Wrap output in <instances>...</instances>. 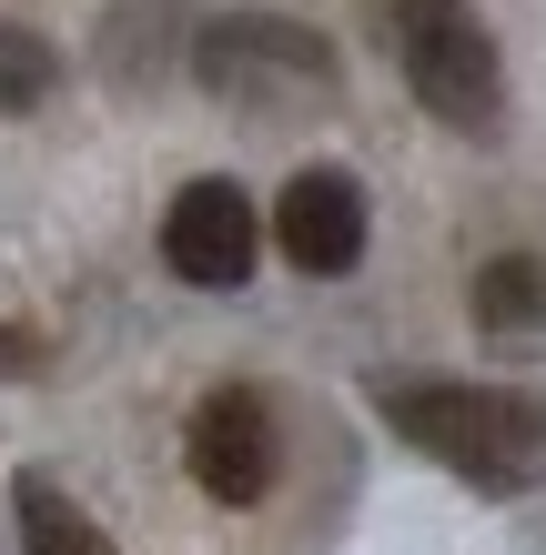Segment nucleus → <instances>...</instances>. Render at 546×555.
I'll use <instances>...</instances> for the list:
<instances>
[{
    "label": "nucleus",
    "mask_w": 546,
    "mask_h": 555,
    "mask_svg": "<svg viewBox=\"0 0 546 555\" xmlns=\"http://www.w3.org/2000/svg\"><path fill=\"white\" fill-rule=\"evenodd\" d=\"M374 414L395 424L415 454H435L475 495H526L546 475V395L526 384H456V374H384Z\"/></svg>",
    "instance_id": "obj_1"
},
{
    "label": "nucleus",
    "mask_w": 546,
    "mask_h": 555,
    "mask_svg": "<svg viewBox=\"0 0 546 555\" xmlns=\"http://www.w3.org/2000/svg\"><path fill=\"white\" fill-rule=\"evenodd\" d=\"M384 51H395L405 91L426 102L445 132H475L486 142L506 121V61H496V30L475 21V0H365Z\"/></svg>",
    "instance_id": "obj_2"
},
{
    "label": "nucleus",
    "mask_w": 546,
    "mask_h": 555,
    "mask_svg": "<svg viewBox=\"0 0 546 555\" xmlns=\"http://www.w3.org/2000/svg\"><path fill=\"white\" fill-rule=\"evenodd\" d=\"M182 72L233 112H304V102H334L344 91V61L325 30L283 21V11H213L192 21L182 41Z\"/></svg>",
    "instance_id": "obj_3"
},
{
    "label": "nucleus",
    "mask_w": 546,
    "mask_h": 555,
    "mask_svg": "<svg viewBox=\"0 0 546 555\" xmlns=\"http://www.w3.org/2000/svg\"><path fill=\"white\" fill-rule=\"evenodd\" d=\"M182 465L213 505H264L274 475H283V435H274V404L253 384H213L182 424Z\"/></svg>",
    "instance_id": "obj_4"
},
{
    "label": "nucleus",
    "mask_w": 546,
    "mask_h": 555,
    "mask_svg": "<svg viewBox=\"0 0 546 555\" xmlns=\"http://www.w3.org/2000/svg\"><path fill=\"white\" fill-rule=\"evenodd\" d=\"M253 253H264V212H253V192L243 182H182L173 192V212H163V263L182 283H203V293H243L253 283Z\"/></svg>",
    "instance_id": "obj_5"
},
{
    "label": "nucleus",
    "mask_w": 546,
    "mask_h": 555,
    "mask_svg": "<svg viewBox=\"0 0 546 555\" xmlns=\"http://www.w3.org/2000/svg\"><path fill=\"white\" fill-rule=\"evenodd\" d=\"M365 233H374L365 182L334 172V162H304V172L274 192V253H283L294 273H314V283L355 273V263H365Z\"/></svg>",
    "instance_id": "obj_6"
},
{
    "label": "nucleus",
    "mask_w": 546,
    "mask_h": 555,
    "mask_svg": "<svg viewBox=\"0 0 546 555\" xmlns=\"http://www.w3.org/2000/svg\"><path fill=\"white\" fill-rule=\"evenodd\" d=\"M11 515H21V555H122L102 526H91V515L72 505V495H61V485L41 475V465H30L21 485H11Z\"/></svg>",
    "instance_id": "obj_7"
},
{
    "label": "nucleus",
    "mask_w": 546,
    "mask_h": 555,
    "mask_svg": "<svg viewBox=\"0 0 546 555\" xmlns=\"http://www.w3.org/2000/svg\"><path fill=\"white\" fill-rule=\"evenodd\" d=\"M466 304H475L486 334H536V323H546V263H536V253H496V263H475Z\"/></svg>",
    "instance_id": "obj_8"
},
{
    "label": "nucleus",
    "mask_w": 546,
    "mask_h": 555,
    "mask_svg": "<svg viewBox=\"0 0 546 555\" xmlns=\"http://www.w3.org/2000/svg\"><path fill=\"white\" fill-rule=\"evenodd\" d=\"M51 91H61V51L30 21H0V112L21 121V112H41Z\"/></svg>",
    "instance_id": "obj_9"
},
{
    "label": "nucleus",
    "mask_w": 546,
    "mask_h": 555,
    "mask_svg": "<svg viewBox=\"0 0 546 555\" xmlns=\"http://www.w3.org/2000/svg\"><path fill=\"white\" fill-rule=\"evenodd\" d=\"M41 364H51V344H41V323H0V374H11V384H30Z\"/></svg>",
    "instance_id": "obj_10"
}]
</instances>
